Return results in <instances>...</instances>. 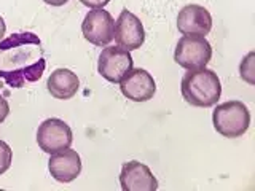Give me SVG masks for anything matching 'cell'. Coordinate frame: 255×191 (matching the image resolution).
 <instances>
[{
    "instance_id": "cell-1",
    "label": "cell",
    "mask_w": 255,
    "mask_h": 191,
    "mask_svg": "<svg viewBox=\"0 0 255 191\" xmlns=\"http://www.w3.org/2000/svg\"><path fill=\"white\" fill-rule=\"evenodd\" d=\"M46 61L42 42L32 32H18L0 42V77L11 88H22L42 78Z\"/></svg>"
},
{
    "instance_id": "cell-2",
    "label": "cell",
    "mask_w": 255,
    "mask_h": 191,
    "mask_svg": "<svg viewBox=\"0 0 255 191\" xmlns=\"http://www.w3.org/2000/svg\"><path fill=\"white\" fill-rule=\"evenodd\" d=\"M180 91L183 99L190 105L207 108L219 102L222 96V85L217 74L204 67L198 70H187V74L182 77Z\"/></svg>"
},
{
    "instance_id": "cell-3",
    "label": "cell",
    "mask_w": 255,
    "mask_h": 191,
    "mask_svg": "<svg viewBox=\"0 0 255 191\" xmlns=\"http://www.w3.org/2000/svg\"><path fill=\"white\" fill-rule=\"evenodd\" d=\"M212 123L215 131L227 139H238L247 132L251 126V111L246 103L228 100L214 108Z\"/></svg>"
},
{
    "instance_id": "cell-4",
    "label": "cell",
    "mask_w": 255,
    "mask_h": 191,
    "mask_svg": "<svg viewBox=\"0 0 255 191\" xmlns=\"http://www.w3.org/2000/svg\"><path fill=\"white\" fill-rule=\"evenodd\" d=\"M212 59V46L204 37L183 35L174 51V61L187 70L204 69Z\"/></svg>"
},
{
    "instance_id": "cell-5",
    "label": "cell",
    "mask_w": 255,
    "mask_h": 191,
    "mask_svg": "<svg viewBox=\"0 0 255 191\" xmlns=\"http://www.w3.org/2000/svg\"><path fill=\"white\" fill-rule=\"evenodd\" d=\"M72 142H74V134L70 126L59 118H48L38 126L37 143L48 155L70 148Z\"/></svg>"
},
{
    "instance_id": "cell-6",
    "label": "cell",
    "mask_w": 255,
    "mask_h": 191,
    "mask_svg": "<svg viewBox=\"0 0 255 191\" xmlns=\"http://www.w3.org/2000/svg\"><path fill=\"white\" fill-rule=\"evenodd\" d=\"M132 56L122 46H106L99 54L98 72L110 83H120L132 69Z\"/></svg>"
},
{
    "instance_id": "cell-7",
    "label": "cell",
    "mask_w": 255,
    "mask_h": 191,
    "mask_svg": "<svg viewBox=\"0 0 255 191\" xmlns=\"http://www.w3.org/2000/svg\"><path fill=\"white\" fill-rule=\"evenodd\" d=\"M115 19L104 8H94L85 16L82 24L83 37L94 46H109L114 40Z\"/></svg>"
},
{
    "instance_id": "cell-8",
    "label": "cell",
    "mask_w": 255,
    "mask_h": 191,
    "mask_svg": "<svg viewBox=\"0 0 255 191\" xmlns=\"http://www.w3.org/2000/svg\"><path fill=\"white\" fill-rule=\"evenodd\" d=\"M114 40L118 46L125 48L128 51L137 50L145 42V30H143L142 21L126 8L120 13L115 21Z\"/></svg>"
},
{
    "instance_id": "cell-9",
    "label": "cell",
    "mask_w": 255,
    "mask_h": 191,
    "mask_svg": "<svg viewBox=\"0 0 255 191\" xmlns=\"http://www.w3.org/2000/svg\"><path fill=\"white\" fill-rule=\"evenodd\" d=\"M120 90L126 99L132 102H147L156 93V83L147 70L131 69L120 82Z\"/></svg>"
},
{
    "instance_id": "cell-10",
    "label": "cell",
    "mask_w": 255,
    "mask_h": 191,
    "mask_svg": "<svg viewBox=\"0 0 255 191\" xmlns=\"http://www.w3.org/2000/svg\"><path fill=\"white\" fill-rule=\"evenodd\" d=\"M177 29L183 35L206 37L212 29V16L201 5H187L179 11Z\"/></svg>"
},
{
    "instance_id": "cell-11",
    "label": "cell",
    "mask_w": 255,
    "mask_h": 191,
    "mask_svg": "<svg viewBox=\"0 0 255 191\" xmlns=\"http://www.w3.org/2000/svg\"><path fill=\"white\" fill-rule=\"evenodd\" d=\"M120 185L123 191H155L158 190V180L147 164L128 161L122 167Z\"/></svg>"
},
{
    "instance_id": "cell-12",
    "label": "cell",
    "mask_w": 255,
    "mask_h": 191,
    "mask_svg": "<svg viewBox=\"0 0 255 191\" xmlns=\"http://www.w3.org/2000/svg\"><path fill=\"white\" fill-rule=\"evenodd\" d=\"M48 171L51 177L59 183H70L74 182L80 172H82V158L75 150L66 148L58 153L50 155L48 161Z\"/></svg>"
},
{
    "instance_id": "cell-13",
    "label": "cell",
    "mask_w": 255,
    "mask_h": 191,
    "mask_svg": "<svg viewBox=\"0 0 255 191\" xmlns=\"http://www.w3.org/2000/svg\"><path fill=\"white\" fill-rule=\"evenodd\" d=\"M48 93H50L54 99L67 100L72 99L77 94L80 88V80L77 74H74L69 69H56L48 78Z\"/></svg>"
},
{
    "instance_id": "cell-14",
    "label": "cell",
    "mask_w": 255,
    "mask_h": 191,
    "mask_svg": "<svg viewBox=\"0 0 255 191\" xmlns=\"http://www.w3.org/2000/svg\"><path fill=\"white\" fill-rule=\"evenodd\" d=\"M254 58L255 54L251 51L246 58L241 61V66H239V74H241L243 80L249 85H255V69H254Z\"/></svg>"
},
{
    "instance_id": "cell-15",
    "label": "cell",
    "mask_w": 255,
    "mask_h": 191,
    "mask_svg": "<svg viewBox=\"0 0 255 191\" xmlns=\"http://www.w3.org/2000/svg\"><path fill=\"white\" fill-rule=\"evenodd\" d=\"M11 161H13V151L10 145L6 142L0 140V175L10 169Z\"/></svg>"
},
{
    "instance_id": "cell-16",
    "label": "cell",
    "mask_w": 255,
    "mask_h": 191,
    "mask_svg": "<svg viewBox=\"0 0 255 191\" xmlns=\"http://www.w3.org/2000/svg\"><path fill=\"white\" fill-rule=\"evenodd\" d=\"M8 115H10V105H8V102L3 96L0 94V123H3Z\"/></svg>"
},
{
    "instance_id": "cell-17",
    "label": "cell",
    "mask_w": 255,
    "mask_h": 191,
    "mask_svg": "<svg viewBox=\"0 0 255 191\" xmlns=\"http://www.w3.org/2000/svg\"><path fill=\"white\" fill-rule=\"evenodd\" d=\"M85 6H88V8H104L107 3H110V0H80Z\"/></svg>"
},
{
    "instance_id": "cell-18",
    "label": "cell",
    "mask_w": 255,
    "mask_h": 191,
    "mask_svg": "<svg viewBox=\"0 0 255 191\" xmlns=\"http://www.w3.org/2000/svg\"><path fill=\"white\" fill-rule=\"evenodd\" d=\"M43 2L51 6H62V5H66L69 0H43Z\"/></svg>"
},
{
    "instance_id": "cell-19",
    "label": "cell",
    "mask_w": 255,
    "mask_h": 191,
    "mask_svg": "<svg viewBox=\"0 0 255 191\" xmlns=\"http://www.w3.org/2000/svg\"><path fill=\"white\" fill-rule=\"evenodd\" d=\"M5 30H6L5 21H3V18H2V16H0V40L3 38V35H5Z\"/></svg>"
}]
</instances>
